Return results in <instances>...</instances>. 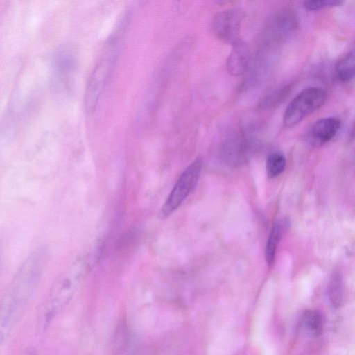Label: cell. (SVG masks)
Here are the masks:
<instances>
[{
	"label": "cell",
	"mask_w": 355,
	"mask_h": 355,
	"mask_svg": "<svg viewBox=\"0 0 355 355\" xmlns=\"http://www.w3.org/2000/svg\"><path fill=\"white\" fill-rule=\"evenodd\" d=\"M252 142L243 133H236L227 137L221 147L224 159L232 164L244 162L252 151Z\"/></svg>",
	"instance_id": "8"
},
{
	"label": "cell",
	"mask_w": 355,
	"mask_h": 355,
	"mask_svg": "<svg viewBox=\"0 0 355 355\" xmlns=\"http://www.w3.org/2000/svg\"><path fill=\"white\" fill-rule=\"evenodd\" d=\"M290 87L284 86L274 90L263 99L261 105L265 108L276 106L286 96Z\"/></svg>",
	"instance_id": "18"
},
{
	"label": "cell",
	"mask_w": 355,
	"mask_h": 355,
	"mask_svg": "<svg viewBox=\"0 0 355 355\" xmlns=\"http://www.w3.org/2000/svg\"><path fill=\"white\" fill-rule=\"evenodd\" d=\"M231 52L227 59V69L232 76L242 75L248 67L250 50L248 44L240 39L232 45Z\"/></svg>",
	"instance_id": "10"
},
{
	"label": "cell",
	"mask_w": 355,
	"mask_h": 355,
	"mask_svg": "<svg viewBox=\"0 0 355 355\" xmlns=\"http://www.w3.org/2000/svg\"><path fill=\"white\" fill-rule=\"evenodd\" d=\"M130 343V333L125 321L117 324L112 338V350L116 355L122 354L127 349Z\"/></svg>",
	"instance_id": "15"
},
{
	"label": "cell",
	"mask_w": 355,
	"mask_h": 355,
	"mask_svg": "<svg viewBox=\"0 0 355 355\" xmlns=\"http://www.w3.org/2000/svg\"><path fill=\"white\" fill-rule=\"evenodd\" d=\"M52 85L55 93L65 95L72 89L77 68V58L69 47L56 51L52 62Z\"/></svg>",
	"instance_id": "6"
},
{
	"label": "cell",
	"mask_w": 355,
	"mask_h": 355,
	"mask_svg": "<svg viewBox=\"0 0 355 355\" xmlns=\"http://www.w3.org/2000/svg\"><path fill=\"white\" fill-rule=\"evenodd\" d=\"M354 53L349 51L336 64L335 73L336 78L342 83L350 82L354 77Z\"/></svg>",
	"instance_id": "14"
},
{
	"label": "cell",
	"mask_w": 355,
	"mask_h": 355,
	"mask_svg": "<svg viewBox=\"0 0 355 355\" xmlns=\"http://www.w3.org/2000/svg\"><path fill=\"white\" fill-rule=\"evenodd\" d=\"M290 225L289 220L281 218L277 220L270 231L265 250V258L268 265L271 266L275 259L276 251L279 241Z\"/></svg>",
	"instance_id": "11"
},
{
	"label": "cell",
	"mask_w": 355,
	"mask_h": 355,
	"mask_svg": "<svg viewBox=\"0 0 355 355\" xmlns=\"http://www.w3.org/2000/svg\"><path fill=\"white\" fill-rule=\"evenodd\" d=\"M202 166V159L197 158L185 168L161 209L162 218H166L173 213L194 189L198 182Z\"/></svg>",
	"instance_id": "5"
},
{
	"label": "cell",
	"mask_w": 355,
	"mask_h": 355,
	"mask_svg": "<svg viewBox=\"0 0 355 355\" xmlns=\"http://www.w3.org/2000/svg\"><path fill=\"white\" fill-rule=\"evenodd\" d=\"M343 3V1L338 0H308L303 2L302 6L309 11H318L326 8L340 6Z\"/></svg>",
	"instance_id": "19"
},
{
	"label": "cell",
	"mask_w": 355,
	"mask_h": 355,
	"mask_svg": "<svg viewBox=\"0 0 355 355\" xmlns=\"http://www.w3.org/2000/svg\"><path fill=\"white\" fill-rule=\"evenodd\" d=\"M341 121L337 117H325L315 121L306 132V139L313 146H322L337 134Z\"/></svg>",
	"instance_id": "9"
},
{
	"label": "cell",
	"mask_w": 355,
	"mask_h": 355,
	"mask_svg": "<svg viewBox=\"0 0 355 355\" xmlns=\"http://www.w3.org/2000/svg\"><path fill=\"white\" fill-rule=\"evenodd\" d=\"M296 24L293 13L287 10L282 12L273 18L270 24V35L276 39L284 37L295 28Z\"/></svg>",
	"instance_id": "13"
},
{
	"label": "cell",
	"mask_w": 355,
	"mask_h": 355,
	"mask_svg": "<svg viewBox=\"0 0 355 355\" xmlns=\"http://www.w3.org/2000/svg\"><path fill=\"white\" fill-rule=\"evenodd\" d=\"M46 248H40L26 258L0 301V346L21 320L31 302L47 263Z\"/></svg>",
	"instance_id": "1"
},
{
	"label": "cell",
	"mask_w": 355,
	"mask_h": 355,
	"mask_svg": "<svg viewBox=\"0 0 355 355\" xmlns=\"http://www.w3.org/2000/svg\"><path fill=\"white\" fill-rule=\"evenodd\" d=\"M302 331L306 336L318 338L323 331V319L321 313L315 309H307L304 311L300 320Z\"/></svg>",
	"instance_id": "12"
},
{
	"label": "cell",
	"mask_w": 355,
	"mask_h": 355,
	"mask_svg": "<svg viewBox=\"0 0 355 355\" xmlns=\"http://www.w3.org/2000/svg\"><path fill=\"white\" fill-rule=\"evenodd\" d=\"M329 297L332 306L339 308L343 302V282L341 275L335 272L331 276L329 286Z\"/></svg>",
	"instance_id": "16"
},
{
	"label": "cell",
	"mask_w": 355,
	"mask_h": 355,
	"mask_svg": "<svg viewBox=\"0 0 355 355\" xmlns=\"http://www.w3.org/2000/svg\"><path fill=\"white\" fill-rule=\"evenodd\" d=\"M327 93L321 87H310L298 93L286 107L283 123L286 128L297 125L318 109L327 101Z\"/></svg>",
	"instance_id": "4"
},
{
	"label": "cell",
	"mask_w": 355,
	"mask_h": 355,
	"mask_svg": "<svg viewBox=\"0 0 355 355\" xmlns=\"http://www.w3.org/2000/svg\"><path fill=\"white\" fill-rule=\"evenodd\" d=\"M88 268L86 259L79 258L55 280L40 311L39 324L43 330L49 327L57 315L69 303Z\"/></svg>",
	"instance_id": "3"
},
{
	"label": "cell",
	"mask_w": 355,
	"mask_h": 355,
	"mask_svg": "<svg viewBox=\"0 0 355 355\" xmlns=\"http://www.w3.org/2000/svg\"><path fill=\"white\" fill-rule=\"evenodd\" d=\"M286 160L285 156L278 152L270 154L266 160V172L271 178L281 175L285 169Z\"/></svg>",
	"instance_id": "17"
},
{
	"label": "cell",
	"mask_w": 355,
	"mask_h": 355,
	"mask_svg": "<svg viewBox=\"0 0 355 355\" xmlns=\"http://www.w3.org/2000/svg\"><path fill=\"white\" fill-rule=\"evenodd\" d=\"M245 12L240 8H231L218 12L211 21L215 36L225 43L232 45L241 38V26Z\"/></svg>",
	"instance_id": "7"
},
{
	"label": "cell",
	"mask_w": 355,
	"mask_h": 355,
	"mask_svg": "<svg viewBox=\"0 0 355 355\" xmlns=\"http://www.w3.org/2000/svg\"><path fill=\"white\" fill-rule=\"evenodd\" d=\"M124 17L105 43L88 79L85 94L87 114L95 110L114 68L128 22L129 16Z\"/></svg>",
	"instance_id": "2"
}]
</instances>
